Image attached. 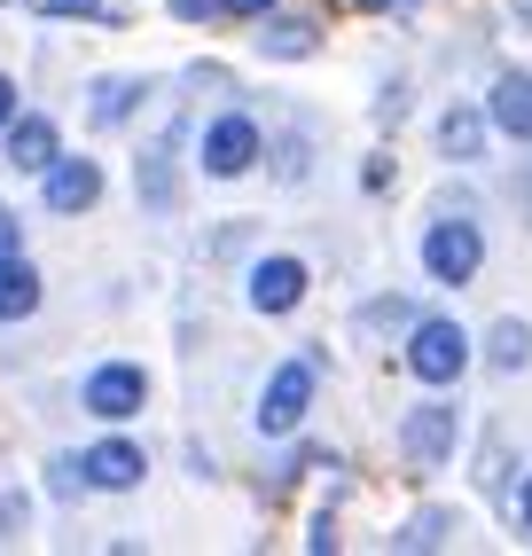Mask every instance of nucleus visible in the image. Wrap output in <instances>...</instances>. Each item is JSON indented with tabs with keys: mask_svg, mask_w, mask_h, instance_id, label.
I'll use <instances>...</instances> for the list:
<instances>
[{
	"mask_svg": "<svg viewBox=\"0 0 532 556\" xmlns=\"http://www.w3.org/2000/svg\"><path fill=\"white\" fill-rule=\"evenodd\" d=\"M79 470H87V486H102V494H126V486H141L149 455L134 447V439H102V447H87V455H79Z\"/></svg>",
	"mask_w": 532,
	"mask_h": 556,
	"instance_id": "0eeeda50",
	"label": "nucleus"
},
{
	"mask_svg": "<svg viewBox=\"0 0 532 556\" xmlns=\"http://www.w3.org/2000/svg\"><path fill=\"white\" fill-rule=\"evenodd\" d=\"M102 197V165L94 157H55L48 165V212H87Z\"/></svg>",
	"mask_w": 532,
	"mask_h": 556,
	"instance_id": "9d476101",
	"label": "nucleus"
},
{
	"mask_svg": "<svg viewBox=\"0 0 532 556\" xmlns=\"http://www.w3.org/2000/svg\"><path fill=\"white\" fill-rule=\"evenodd\" d=\"M485 361L502 368V377H509V368H524V361H532V329H524V321H493V338H485Z\"/></svg>",
	"mask_w": 532,
	"mask_h": 556,
	"instance_id": "2eb2a0df",
	"label": "nucleus"
},
{
	"mask_svg": "<svg viewBox=\"0 0 532 556\" xmlns=\"http://www.w3.org/2000/svg\"><path fill=\"white\" fill-rule=\"evenodd\" d=\"M55 157H63L55 118H40V110H16V118H9V165H16V173H48Z\"/></svg>",
	"mask_w": 532,
	"mask_h": 556,
	"instance_id": "6e6552de",
	"label": "nucleus"
},
{
	"mask_svg": "<svg viewBox=\"0 0 532 556\" xmlns=\"http://www.w3.org/2000/svg\"><path fill=\"white\" fill-rule=\"evenodd\" d=\"M275 0H227V16H266Z\"/></svg>",
	"mask_w": 532,
	"mask_h": 556,
	"instance_id": "5701e85b",
	"label": "nucleus"
},
{
	"mask_svg": "<svg viewBox=\"0 0 532 556\" xmlns=\"http://www.w3.org/2000/svg\"><path fill=\"white\" fill-rule=\"evenodd\" d=\"M9 251H24V236H16V212H0V258Z\"/></svg>",
	"mask_w": 532,
	"mask_h": 556,
	"instance_id": "412c9836",
	"label": "nucleus"
},
{
	"mask_svg": "<svg viewBox=\"0 0 532 556\" xmlns=\"http://www.w3.org/2000/svg\"><path fill=\"white\" fill-rule=\"evenodd\" d=\"M478 258H485V243H478L470 219H439V228L423 236V267H431V282H470Z\"/></svg>",
	"mask_w": 532,
	"mask_h": 556,
	"instance_id": "39448f33",
	"label": "nucleus"
},
{
	"mask_svg": "<svg viewBox=\"0 0 532 556\" xmlns=\"http://www.w3.org/2000/svg\"><path fill=\"white\" fill-rule=\"evenodd\" d=\"M306 407H314V361H282L275 377H266L258 431H266V439H290L297 424H306Z\"/></svg>",
	"mask_w": 532,
	"mask_h": 556,
	"instance_id": "f03ea898",
	"label": "nucleus"
},
{
	"mask_svg": "<svg viewBox=\"0 0 532 556\" xmlns=\"http://www.w3.org/2000/svg\"><path fill=\"white\" fill-rule=\"evenodd\" d=\"M24 314H40V275L24 267V251L0 258V321H24Z\"/></svg>",
	"mask_w": 532,
	"mask_h": 556,
	"instance_id": "f8f14e48",
	"label": "nucleus"
},
{
	"mask_svg": "<svg viewBox=\"0 0 532 556\" xmlns=\"http://www.w3.org/2000/svg\"><path fill=\"white\" fill-rule=\"evenodd\" d=\"M134 102H141V87H134V79H102V87H94V126H118Z\"/></svg>",
	"mask_w": 532,
	"mask_h": 556,
	"instance_id": "dca6fc26",
	"label": "nucleus"
},
{
	"mask_svg": "<svg viewBox=\"0 0 532 556\" xmlns=\"http://www.w3.org/2000/svg\"><path fill=\"white\" fill-rule=\"evenodd\" d=\"M517 517H524V533H532V478H524V494H517Z\"/></svg>",
	"mask_w": 532,
	"mask_h": 556,
	"instance_id": "b1692460",
	"label": "nucleus"
},
{
	"mask_svg": "<svg viewBox=\"0 0 532 556\" xmlns=\"http://www.w3.org/2000/svg\"><path fill=\"white\" fill-rule=\"evenodd\" d=\"M485 118L502 126V134H517V141H532V79H524V71H502V79H493Z\"/></svg>",
	"mask_w": 532,
	"mask_h": 556,
	"instance_id": "9b49d317",
	"label": "nucleus"
},
{
	"mask_svg": "<svg viewBox=\"0 0 532 556\" xmlns=\"http://www.w3.org/2000/svg\"><path fill=\"white\" fill-rule=\"evenodd\" d=\"M9 118H16V79H0V134H9Z\"/></svg>",
	"mask_w": 532,
	"mask_h": 556,
	"instance_id": "4be33fe9",
	"label": "nucleus"
},
{
	"mask_svg": "<svg viewBox=\"0 0 532 556\" xmlns=\"http://www.w3.org/2000/svg\"><path fill=\"white\" fill-rule=\"evenodd\" d=\"M258 150H266V141H258V126H251V118H212L197 157H204V173H212V180H236V173H251V165H258Z\"/></svg>",
	"mask_w": 532,
	"mask_h": 556,
	"instance_id": "423d86ee",
	"label": "nucleus"
},
{
	"mask_svg": "<svg viewBox=\"0 0 532 556\" xmlns=\"http://www.w3.org/2000/svg\"><path fill=\"white\" fill-rule=\"evenodd\" d=\"M180 24H204V16H227V0H173Z\"/></svg>",
	"mask_w": 532,
	"mask_h": 556,
	"instance_id": "aec40b11",
	"label": "nucleus"
},
{
	"mask_svg": "<svg viewBox=\"0 0 532 556\" xmlns=\"http://www.w3.org/2000/svg\"><path fill=\"white\" fill-rule=\"evenodd\" d=\"M141 400H149V377H141L134 361H102L94 377H87V416H102V424L141 416Z\"/></svg>",
	"mask_w": 532,
	"mask_h": 556,
	"instance_id": "20e7f679",
	"label": "nucleus"
},
{
	"mask_svg": "<svg viewBox=\"0 0 532 556\" xmlns=\"http://www.w3.org/2000/svg\"><path fill=\"white\" fill-rule=\"evenodd\" d=\"M40 9H48V16H102V24H118V16H126L118 0H40Z\"/></svg>",
	"mask_w": 532,
	"mask_h": 556,
	"instance_id": "6ab92c4d",
	"label": "nucleus"
},
{
	"mask_svg": "<svg viewBox=\"0 0 532 556\" xmlns=\"http://www.w3.org/2000/svg\"><path fill=\"white\" fill-rule=\"evenodd\" d=\"M470 368V338L463 321H407V377L423 384H454Z\"/></svg>",
	"mask_w": 532,
	"mask_h": 556,
	"instance_id": "f257e3e1",
	"label": "nucleus"
},
{
	"mask_svg": "<svg viewBox=\"0 0 532 556\" xmlns=\"http://www.w3.org/2000/svg\"><path fill=\"white\" fill-rule=\"evenodd\" d=\"M360 9H415V0H360Z\"/></svg>",
	"mask_w": 532,
	"mask_h": 556,
	"instance_id": "393cba45",
	"label": "nucleus"
},
{
	"mask_svg": "<svg viewBox=\"0 0 532 556\" xmlns=\"http://www.w3.org/2000/svg\"><path fill=\"white\" fill-rule=\"evenodd\" d=\"M439 141H446V157H478L485 150V118H478V110H446V118H439Z\"/></svg>",
	"mask_w": 532,
	"mask_h": 556,
	"instance_id": "4468645a",
	"label": "nucleus"
},
{
	"mask_svg": "<svg viewBox=\"0 0 532 556\" xmlns=\"http://www.w3.org/2000/svg\"><path fill=\"white\" fill-rule=\"evenodd\" d=\"M258 48L282 55V63H297V55H314V24H306V16H275V24L258 31Z\"/></svg>",
	"mask_w": 532,
	"mask_h": 556,
	"instance_id": "ddd939ff",
	"label": "nucleus"
},
{
	"mask_svg": "<svg viewBox=\"0 0 532 556\" xmlns=\"http://www.w3.org/2000/svg\"><path fill=\"white\" fill-rule=\"evenodd\" d=\"M297 299H306V267L297 258H258L251 267V306L258 314H290Z\"/></svg>",
	"mask_w": 532,
	"mask_h": 556,
	"instance_id": "1a4fd4ad",
	"label": "nucleus"
},
{
	"mask_svg": "<svg viewBox=\"0 0 532 556\" xmlns=\"http://www.w3.org/2000/svg\"><path fill=\"white\" fill-rule=\"evenodd\" d=\"M517 24H524V31H532V0H517Z\"/></svg>",
	"mask_w": 532,
	"mask_h": 556,
	"instance_id": "a878e982",
	"label": "nucleus"
},
{
	"mask_svg": "<svg viewBox=\"0 0 532 556\" xmlns=\"http://www.w3.org/2000/svg\"><path fill=\"white\" fill-rule=\"evenodd\" d=\"M446 526H454L446 509H423V517H415V526L400 533V548H439V541H446Z\"/></svg>",
	"mask_w": 532,
	"mask_h": 556,
	"instance_id": "a211bd4d",
	"label": "nucleus"
},
{
	"mask_svg": "<svg viewBox=\"0 0 532 556\" xmlns=\"http://www.w3.org/2000/svg\"><path fill=\"white\" fill-rule=\"evenodd\" d=\"M454 439H463V407H446V400L407 407V424H400V447H407L415 470H439L454 455Z\"/></svg>",
	"mask_w": 532,
	"mask_h": 556,
	"instance_id": "7ed1b4c3",
	"label": "nucleus"
},
{
	"mask_svg": "<svg viewBox=\"0 0 532 556\" xmlns=\"http://www.w3.org/2000/svg\"><path fill=\"white\" fill-rule=\"evenodd\" d=\"M141 197H149V212H173V150H157V157H149V173H141Z\"/></svg>",
	"mask_w": 532,
	"mask_h": 556,
	"instance_id": "f3484780",
	"label": "nucleus"
}]
</instances>
